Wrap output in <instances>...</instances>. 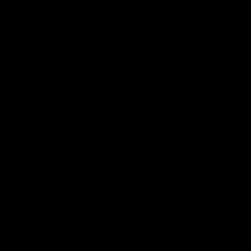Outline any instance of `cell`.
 Segmentation results:
<instances>
[]
</instances>
